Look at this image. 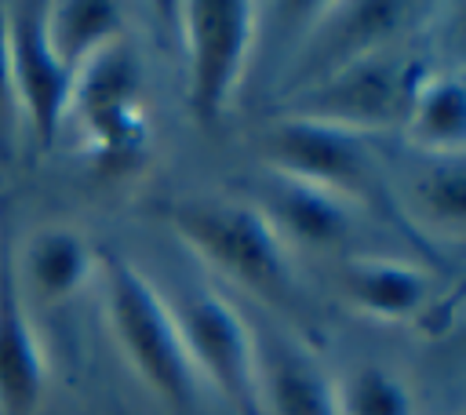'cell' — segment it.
<instances>
[{"label":"cell","mask_w":466,"mask_h":415,"mask_svg":"<svg viewBox=\"0 0 466 415\" xmlns=\"http://www.w3.org/2000/svg\"><path fill=\"white\" fill-rule=\"evenodd\" d=\"M422 69L408 58L393 55H368L339 73L309 84L299 91L291 116H309L324 120L335 127H346L353 135L375 131V127H393L397 120L408 116V106L422 84Z\"/></svg>","instance_id":"5b68a950"},{"label":"cell","mask_w":466,"mask_h":415,"mask_svg":"<svg viewBox=\"0 0 466 415\" xmlns=\"http://www.w3.org/2000/svg\"><path fill=\"white\" fill-rule=\"evenodd\" d=\"M342 415H415L411 390L400 375L379 364H364L350 375L346 390L339 393Z\"/></svg>","instance_id":"e0dca14e"},{"label":"cell","mask_w":466,"mask_h":415,"mask_svg":"<svg viewBox=\"0 0 466 415\" xmlns=\"http://www.w3.org/2000/svg\"><path fill=\"white\" fill-rule=\"evenodd\" d=\"M120 25H124V7L109 0H58L44 7L47 44L73 76L102 47L116 44Z\"/></svg>","instance_id":"4fadbf2b"},{"label":"cell","mask_w":466,"mask_h":415,"mask_svg":"<svg viewBox=\"0 0 466 415\" xmlns=\"http://www.w3.org/2000/svg\"><path fill=\"white\" fill-rule=\"evenodd\" d=\"M102 266L106 309L124 357L171 411H189L197 404V371L186 357L171 306L124 255L106 251Z\"/></svg>","instance_id":"7a4b0ae2"},{"label":"cell","mask_w":466,"mask_h":415,"mask_svg":"<svg viewBox=\"0 0 466 415\" xmlns=\"http://www.w3.org/2000/svg\"><path fill=\"white\" fill-rule=\"evenodd\" d=\"M0 222V411L33 415L44 400V353L25 317L7 215Z\"/></svg>","instance_id":"9c48e42d"},{"label":"cell","mask_w":466,"mask_h":415,"mask_svg":"<svg viewBox=\"0 0 466 415\" xmlns=\"http://www.w3.org/2000/svg\"><path fill=\"white\" fill-rule=\"evenodd\" d=\"M186 33V106L200 127H215L248 66L255 36V4L248 0H189L178 4Z\"/></svg>","instance_id":"3957f363"},{"label":"cell","mask_w":466,"mask_h":415,"mask_svg":"<svg viewBox=\"0 0 466 415\" xmlns=\"http://www.w3.org/2000/svg\"><path fill=\"white\" fill-rule=\"evenodd\" d=\"M69 106L80 109L102 167L124 171L138 164L149 127L146 113L138 109V62L120 40L76 69Z\"/></svg>","instance_id":"8992f818"},{"label":"cell","mask_w":466,"mask_h":415,"mask_svg":"<svg viewBox=\"0 0 466 415\" xmlns=\"http://www.w3.org/2000/svg\"><path fill=\"white\" fill-rule=\"evenodd\" d=\"M430 7L422 4H400V0H364V4H342L335 7L339 18H331L328 36L317 40V51L306 62V87L339 73L342 66L379 55L397 33L411 29L415 15Z\"/></svg>","instance_id":"30bf717a"},{"label":"cell","mask_w":466,"mask_h":415,"mask_svg":"<svg viewBox=\"0 0 466 415\" xmlns=\"http://www.w3.org/2000/svg\"><path fill=\"white\" fill-rule=\"evenodd\" d=\"M262 157L284 178L324 189L342 200L364 197L375 182L364 135L309 116H280L262 138Z\"/></svg>","instance_id":"52a82bcc"},{"label":"cell","mask_w":466,"mask_h":415,"mask_svg":"<svg viewBox=\"0 0 466 415\" xmlns=\"http://www.w3.org/2000/svg\"><path fill=\"white\" fill-rule=\"evenodd\" d=\"M171 317L178 324L193 371L222 393L233 415H262L258 397V346L244 317L215 291L197 288L175 299Z\"/></svg>","instance_id":"277c9868"},{"label":"cell","mask_w":466,"mask_h":415,"mask_svg":"<svg viewBox=\"0 0 466 415\" xmlns=\"http://www.w3.org/2000/svg\"><path fill=\"white\" fill-rule=\"evenodd\" d=\"M87 269H91L87 244L73 229L55 226V229H40L29 240L25 277L44 302H66L69 295H76L80 284L87 280Z\"/></svg>","instance_id":"2e32d148"},{"label":"cell","mask_w":466,"mask_h":415,"mask_svg":"<svg viewBox=\"0 0 466 415\" xmlns=\"http://www.w3.org/2000/svg\"><path fill=\"white\" fill-rule=\"evenodd\" d=\"M411 197H415L419 211L433 226H444V229L459 233L462 229V215H466V175H462L459 157H448L437 167H430L415 182V193Z\"/></svg>","instance_id":"ac0fdd59"},{"label":"cell","mask_w":466,"mask_h":415,"mask_svg":"<svg viewBox=\"0 0 466 415\" xmlns=\"http://www.w3.org/2000/svg\"><path fill=\"white\" fill-rule=\"evenodd\" d=\"M280 240H295L302 248H335L350 233V211L342 197L284 178L273 208L266 211Z\"/></svg>","instance_id":"5bb4252c"},{"label":"cell","mask_w":466,"mask_h":415,"mask_svg":"<svg viewBox=\"0 0 466 415\" xmlns=\"http://www.w3.org/2000/svg\"><path fill=\"white\" fill-rule=\"evenodd\" d=\"M171 229L222 277L237 280L258 299L288 302L291 288V262L280 233L266 218V211L237 200H200L186 197L164 208Z\"/></svg>","instance_id":"6da1fadb"},{"label":"cell","mask_w":466,"mask_h":415,"mask_svg":"<svg viewBox=\"0 0 466 415\" xmlns=\"http://www.w3.org/2000/svg\"><path fill=\"white\" fill-rule=\"evenodd\" d=\"M404 131L419 149H430L437 157H459L462 138H466V87L451 73H433L422 76L408 116Z\"/></svg>","instance_id":"9a60e30c"},{"label":"cell","mask_w":466,"mask_h":415,"mask_svg":"<svg viewBox=\"0 0 466 415\" xmlns=\"http://www.w3.org/2000/svg\"><path fill=\"white\" fill-rule=\"evenodd\" d=\"M342 291L357 313L379 320H408L430 299V277L408 262L353 258L342 266Z\"/></svg>","instance_id":"8fae6325"},{"label":"cell","mask_w":466,"mask_h":415,"mask_svg":"<svg viewBox=\"0 0 466 415\" xmlns=\"http://www.w3.org/2000/svg\"><path fill=\"white\" fill-rule=\"evenodd\" d=\"M258 397L269 415H342L328 375L284 346L258 353Z\"/></svg>","instance_id":"7c38bea8"},{"label":"cell","mask_w":466,"mask_h":415,"mask_svg":"<svg viewBox=\"0 0 466 415\" xmlns=\"http://www.w3.org/2000/svg\"><path fill=\"white\" fill-rule=\"evenodd\" d=\"M44 7L47 4L40 0L4 4V18H7V62H11L18 116L29 124L36 146L51 149L73 95V73L55 58L47 44Z\"/></svg>","instance_id":"ba28073f"},{"label":"cell","mask_w":466,"mask_h":415,"mask_svg":"<svg viewBox=\"0 0 466 415\" xmlns=\"http://www.w3.org/2000/svg\"><path fill=\"white\" fill-rule=\"evenodd\" d=\"M15 124H18V102H15L11 62H7V18H4V4H0V160L11 157Z\"/></svg>","instance_id":"d6986e66"}]
</instances>
